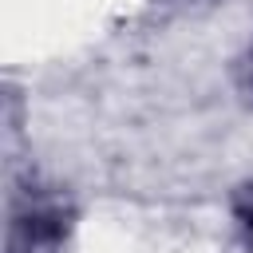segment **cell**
<instances>
[{
  "mask_svg": "<svg viewBox=\"0 0 253 253\" xmlns=\"http://www.w3.org/2000/svg\"><path fill=\"white\" fill-rule=\"evenodd\" d=\"M233 210H237V221H241V225L249 229V237H253V186H245V190L237 194V206H233Z\"/></svg>",
  "mask_w": 253,
  "mask_h": 253,
  "instance_id": "obj_1",
  "label": "cell"
}]
</instances>
